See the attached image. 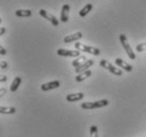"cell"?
Masks as SVG:
<instances>
[{"instance_id":"1","label":"cell","mask_w":146,"mask_h":137,"mask_svg":"<svg viewBox=\"0 0 146 137\" xmlns=\"http://www.w3.org/2000/svg\"><path fill=\"white\" fill-rule=\"evenodd\" d=\"M74 45H75V49H76V50L80 51V52H84V53L92 54V55H95V56H99L100 53H101L99 49L94 47H90V45H86V44L78 42V41H77Z\"/></svg>"},{"instance_id":"2","label":"cell","mask_w":146,"mask_h":137,"mask_svg":"<svg viewBox=\"0 0 146 137\" xmlns=\"http://www.w3.org/2000/svg\"><path fill=\"white\" fill-rule=\"evenodd\" d=\"M108 100L107 99H102L99 101H94V102H83L81 104V109L83 110H94V109H99L108 106Z\"/></svg>"},{"instance_id":"3","label":"cell","mask_w":146,"mask_h":137,"mask_svg":"<svg viewBox=\"0 0 146 137\" xmlns=\"http://www.w3.org/2000/svg\"><path fill=\"white\" fill-rule=\"evenodd\" d=\"M119 39H120V42H121V44H122V47H124V50H125V52H126L127 56L129 57L130 59H136V54L133 53V49H131V47L129 45V43H128V40H127L126 36L124 35V34H120L119 36Z\"/></svg>"},{"instance_id":"4","label":"cell","mask_w":146,"mask_h":137,"mask_svg":"<svg viewBox=\"0 0 146 137\" xmlns=\"http://www.w3.org/2000/svg\"><path fill=\"white\" fill-rule=\"evenodd\" d=\"M100 65L102 67H104V69H106L108 72L113 73V75H116V76H121V75H122V70L117 69L115 65H113L110 62H108V61L105 60V59H102V60L100 61Z\"/></svg>"},{"instance_id":"5","label":"cell","mask_w":146,"mask_h":137,"mask_svg":"<svg viewBox=\"0 0 146 137\" xmlns=\"http://www.w3.org/2000/svg\"><path fill=\"white\" fill-rule=\"evenodd\" d=\"M39 14H40V16L43 17L44 19H46V20L50 21L54 27H58V25H59V20H58V19H57L54 15H52V14L48 13L47 11L43 10V9H41V10L39 11Z\"/></svg>"},{"instance_id":"6","label":"cell","mask_w":146,"mask_h":137,"mask_svg":"<svg viewBox=\"0 0 146 137\" xmlns=\"http://www.w3.org/2000/svg\"><path fill=\"white\" fill-rule=\"evenodd\" d=\"M57 54L59 56L64 57H79L80 56V51L78 50H65V49H59L57 51Z\"/></svg>"},{"instance_id":"7","label":"cell","mask_w":146,"mask_h":137,"mask_svg":"<svg viewBox=\"0 0 146 137\" xmlns=\"http://www.w3.org/2000/svg\"><path fill=\"white\" fill-rule=\"evenodd\" d=\"M60 87V81L59 80H54L50 82H46V84H41V90L46 92V91L54 90V89H58Z\"/></svg>"},{"instance_id":"8","label":"cell","mask_w":146,"mask_h":137,"mask_svg":"<svg viewBox=\"0 0 146 137\" xmlns=\"http://www.w3.org/2000/svg\"><path fill=\"white\" fill-rule=\"evenodd\" d=\"M83 37L82 33L81 32H77V33L70 34V35H67V36L64 37L63 41L65 43H70V42H74V41H78L79 39H81Z\"/></svg>"},{"instance_id":"9","label":"cell","mask_w":146,"mask_h":137,"mask_svg":"<svg viewBox=\"0 0 146 137\" xmlns=\"http://www.w3.org/2000/svg\"><path fill=\"white\" fill-rule=\"evenodd\" d=\"M70 18V5L67 3L63 4L62 10H61V15H60V20L61 22H67Z\"/></svg>"},{"instance_id":"10","label":"cell","mask_w":146,"mask_h":137,"mask_svg":"<svg viewBox=\"0 0 146 137\" xmlns=\"http://www.w3.org/2000/svg\"><path fill=\"white\" fill-rule=\"evenodd\" d=\"M94 60L93 59H87L85 62L83 64H81L80 67H76V73L77 74H80V73H82V72H85V71H87L88 69H90L92 65H94Z\"/></svg>"},{"instance_id":"11","label":"cell","mask_w":146,"mask_h":137,"mask_svg":"<svg viewBox=\"0 0 146 137\" xmlns=\"http://www.w3.org/2000/svg\"><path fill=\"white\" fill-rule=\"evenodd\" d=\"M115 63L119 67H121L122 70L126 71V72H131V71H133V67H131L130 64L127 63V62H125V61L123 60V59H121V58H117L116 60H115Z\"/></svg>"},{"instance_id":"12","label":"cell","mask_w":146,"mask_h":137,"mask_svg":"<svg viewBox=\"0 0 146 137\" xmlns=\"http://www.w3.org/2000/svg\"><path fill=\"white\" fill-rule=\"evenodd\" d=\"M84 98V94L83 93H76V94H68L66 96V100L68 102H75V101H79Z\"/></svg>"},{"instance_id":"13","label":"cell","mask_w":146,"mask_h":137,"mask_svg":"<svg viewBox=\"0 0 146 137\" xmlns=\"http://www.w3.org/2000/svg\"><path fill=\"white\" fill-rule=\"evenodd\" d=\"M92 75V71L90 70H87L85 71V72H82V73H80V74H77V76H76V81L77 82H81V81L83 80H85L86 78H88V77Z\"/></svg>"},{"instance_id":"14","label":"cell","mask_w":146,"mask_h":137,"mask_svg":"<svg viewBox=\"0 0 146 137\" xmlns=\"http://www.w3.org/2000/svg\"><path fill=\"white\" fill-rule=\"evenodd\" d=\"M20 84H21V77L20 76L15 77L12 84H11V88H10L11 92H16L18 90V88L20 87Z\"/></svg>"},{"instance_id":"15","label":"cell","mask_w":146,"mask_h":137,"mask_svg":"<svg viewBox=\"0 0 146 137\" xmlns=\"http://www.w3.org/2000/svg\"><path fill=\"white\" fill-rule=\"evenodd\" d=\"M16 108L14 107H1L0 106V114H15Z\"/></svg>"},{"instance_id":"16","label":"cell","mask_w":146,"mask_h":137,"mask_svg":"<svg viewBox=\"0 0 146 137\" xmlns=\"http://www.w3.org/2000/svg\"><path fill=\"white\" fill-rule=\"evenodd\" d=\"M86 60H87V59H86V57H85V56H79V57H77L76 59L72 62V64H73V67H80L81 64L84 63Z\"/></svg>"},{"instance_id":"17","label":"cell","mask_w":146,"mask_h":137,"mask_svg":"<svg viewBox=\"0 0 146 137\" xmlns=\"http://www.w3.org/2000/svg\"><path fill=\"white\" fill-rule=\"evenodd\" d=\"M15 15L17 17H31L32 11L31 10H17L15 12Z\"/></svg>"},{"instance_id":"18","label":"cell","mask_w":146,"mask_h":137,"mask_svg":"<svg viewBox=\"0 0 146 137\" xmlns=\"http://www.w3.org/2000/svg\"><path fill=\"white\" fill-rule=\"evenodd\" d=\"M93 10V4L92 3H88V4H86L85 7H83L82 10L80 11L79 12V15H80V17H85L87 15V14L90 13V11Z\"/></svg>"},{"instance_id":"19","label":"cell","mask_w":146,"mask_h":137,"mask_svg":"<svg viewBox=\"0 0 146 137\" xmlns=\"http://www.w3.org/2000/svg\"><path fill=\"white\" fill-rule=\"evenodd\" d=\"M90 137H98V128L97 126H92L90 130Z\"/></svg>"},{"instance_id":"20","label":"cell","mask_w":146,"mask_h":137,"mask_svg":"<svg viewBox=\"0 0 146 137\" xmlns=\"http://www.w3.org/2000/svg\"><path fill=\"white\" fill-rule=\"evenodd\" d=\"M137 51L138 52H143V51H146V43H141L137 45Z\"/></svg>"},{"instance_id":"21","label":"cell","mask_w":146,"mask_h":137,"mask_svg":"<svg viewBox=\"0 0 146 137\" xmlns=\"http://www.w3.org/2000/svg\"><path fill=\"white\" fill-rule=\"evenodd\" d=\"M7 67H9V65H7V61H4V60H1V61H0V67H1L2 70H7Z\"/></svg>"},{"instance_id":"22","label":"cell","mask_w":146,"mask_h":137,"mask_svg":"<svg viewBox=\"0 0 146 137\" xmlns=\"http://www.w3.org/2000/svg\"><path fill=\"white\" fill-rule=\"evenodd\" d=\"M7 54V50H5V49H4V47H2L1 44H0V55H2V56H5Z\"/></svg>"},{"instance_id":"23","label":"cell","mask_w":146,"mask_h":137,"mask_svg":"<svg viewBox=\"0 0 146 137\" xmlns=\"http://www.w3.org/2000/svg\"><path fill=\"white\" fill-rule=\"evenodd\" d=\"M7 92V90L5 88H1V89H0V98L3 96V95H5Z\"/></svg>"},{"instance_id":"24","label":"cell","mask_w":146,"mask_h":137,"mask_svg":"<svg viewBox=\"0 0 146 137\" xmlns=\"http://www.w3.org/2000/svg\"><path fill=\"white\" fill-rule=\"evenodd\" d=\"M7 81V77L5 75H0V82H5Z\"/></svg>"},{"instance_id":"25","label":"cell","mask_w":146,"mask_h":137,"mask_svg":"<svg viewBox=\"0 0 146 137\" xmlns=\"http://www.w3.org/2000/svg\"><path fill=\"white\" fill-rule=\"evenodd\" d=\"M5 32H7V29H5V27H0V36H2Z\"/></svg>"},{"instance_id":"26","label":"cell","mask_w":146,"mask_h":137,"mask_svg":"<svg viewBox=\"0 0 146 137\" xmlns=\"http://www.w3.org/2000/svg\"><path fill=\"white\" fill-rule=\"evenodd\" d=\"M0 22H2V18L1 17H0Z\"/></svg>"},{"instance_id":"27","label":"cell","mask_w":146,"mask_h":137,"mask_svg":"<svg viewBox=\"0 0 146 137\" xmlns=\"http://www.w3.org/2000/svg\"><path fill=\"white\" fill-rule=\"evenodd\" d=\"M0 23H1V22H0Z\"/></svg>"}]
</instances>
